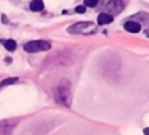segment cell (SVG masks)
Segmentation results:
<instances>
[{"label":"cell","instance_id":"6da1fadb","mask_svg":"<svg viewBox=\"0 0 149 135\" xmlns=\"http://www.w3.org/2000/svg\"><path fill=\"white\" fill-rule=\"evenodd\" d=\"M55 100L63 106L70 107L71 105V90L70 85L66 81L59 84L55 90Z\"/></svg>","mask_w":149,"mask_h":135},{"label":"cell","instance_id":"7a4b0ae2","mask_svg":"<svg viewBox=\"0 0 149 135\" xmlns=\"http://www.w3.org/2000/svg\"><path fill=\"white\" fill-rule=\"evenodd\" d=\"M51 48L50 43L43 40H37V41H30L27 42L23 45V49L27 52H38V51H47Z\"/></svg>","mask_w":149,"mask_h":135},{"label":"cell","instance_id":"3957f363","mask_svg":"<svg viewBox=\"0 0 149 135\" xmlns=\"http://www.w3.org/2000/svg\"><path fill=\"white\" fill-rule=\"evenodd\" d=\"M91 26H93V22H78V23H76V24H73V26H71V27H69V28H68V31L71 33V34L81 33V31H84L86 28H88V27H91Z\"/></svg>","mask_w":149,"mask_h":135},{"label":"cell","instance_id":"277c9868","mask_svg":"<svg viewBox=\"0 0 149 135\" xmlns=\"http://www.w3.org/2000/svg\"><path fill=\"white\" fill-rule=\"evenodd\" d=\"M123 28L129 33H137L141 30V24L136 21H127L125 22Z\"/></svg>","mask_w":149,"mask_h":135},{"label":"cell","instance_id":"5b68a950","mask_svg":"<svg viewBox=\"0 0 149 135\" xmlns=\"http://www.w3.org/2000/svg\"><path fill=\"white\" fill-rule=\"evenodd\" d=\"M113 20H114L113 15H111L108 13H101L98 16V23L99 24H108V23L113 22Z\"/></svg>","mask_w":149,"mask_h":135},{"label":"cell","instance_id":"8992f818","mask_svg":"<svg viewBox=\"0 0 149 135\" xmlns=\"http://www.w3.org/2000/svg\"><path fill=\"white\" fill-rule=\"evenodd\" d=\"M29 7L34 12H40V10H42L44 8V3H43L42 0H33L30 2V6Z\"/></svg>","mask_w":149,"mask_h":135},{"label":"cell","instance_id":"52a82bcc","mask_svg":"<svg viewBox=\"0 0 149 135\" xmlns=\"http://www.w3.org/2000/svg\"><path fill=\"white\" fill-rule=\"evenodd\" d=\"M5 44V48L8 50V51H14L16 49V42L14 40H7L3 42Z\"/></svg>","mask_w":149,"mask_h":135},{"label":"cell","instance_id":"ba28073f","mask_svg":"<svg viewBox=\"0 0 149 135\" xmlns=\"http://www.w3.org/2000/svg\"><path fill=\"white\" fill-rule=\"evenodd\" d=\"M12 130V127L7 126H0V135H9Z\"/></svg>","mask_w":149,"mask_h":135},{"label":"cell","instance_id":"9c48e42d","mask_svg":"<svg viewBox=\"0 0 149 135\" xmlns=\"http://www.w3.org/2000/svg\"><path fill=\"white\" fill-rule=\"evenodd\" d=\"M99 0H84V5L87 7H95L98 5Z\"/></svg>","mask_w":149,"mask_h":135},{"label":"cell","instance_id":"30bf717a","mask_svg":"<svg viewBox=\"0 0 149 135\" xmlns=\"http://www.w3.org/2000/svg\"><path fill=\"white\" fill-rule=\"evenodd\" d=\"M16 80H17V78H16V77H14V78H8V79L3 80V81L0 84V86H3V85H8V84H13V83H15Z\"/></svg>","mask_w":149,"mask_h":135},{"label":"cell","instance_id":"8fae6325","mask_svg":"<svg viewBox=\"0 0 149 135\" xmlns=\"http://www.w3.org/2000/svg\"><path fill=\"white\" fill-rule=\"evenodd\" d=\"M74 10L77 12V13H85L86 12V7L84 6V5H79V6H77L76 8H74Z\"/></svg>","mask_w":149,"mask_h":135},{"label":"cell","instance_id":"7c38bea8","mask_svg":"<svg viewBox=\"0 0 149 135\" xmlns=\"http://www.w3.org/2000/svg\"><path fill=\"white\" fill-rule=\"evenodd\" d=\"M143 134L144 135H149V127H147V128L143 129Z\"/></svg>","mask_w":149,"mask_h":135},{"label":"cell","instance_id":"4fadbf2b","mask_svg":"<svg viewBox=\"0 0 149 135\" xmlns=\"http://www.w3.org/2000/svg\"><path fill=\"white\" fill-rule=\"evenodd\" d=\"M148 36H149V34H148Z\"/></svg>","mask_w":149,"mask_h":135}]
</instances>
